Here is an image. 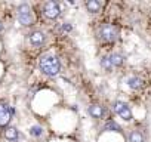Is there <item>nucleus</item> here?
<instances>
[{
  "label": "nucleus",
  "instance_id": "423d86ee",
  "mask_svg": "<svg viewBox=\"0 0 151 142\" xmlns=\"http://www.w3.org/2000/svg\"><path fill=\"white\" fill-rule=\"evenodd\" d=\"M113 110H114V113H116L117 115H120L124 121H130V120H132V111H130V108H129L127 104H124V102H122V101H116V102L113 104Z\"/></svg>",
  "mask_w": 151,
  "mask_h": 142
},
{
  "label": "nucleus",
  "instance_id": "6e6552de",
  "mask_svg": "<svg viewBox=\"0 0 151 142\" xmlns=\"http://www.w3.org/2000/svg\"><path fill=\"white\" fill-rule=\"evenodd\" d=\"M88 113H89V115L92 118H96V120L105 117V108L101 104H92V105H89L88 107Z\"/></svg>",
  "mask_w": 151,
  "mask_h": 142
},
{
  "label": "nucleus",
  "instance_id": "7ed1b4c3",
  "mask_svg": "<svg viewBox=\"0 0 151 142\" xmlns=\"http://www.w3.org/2000/svg\"><path fill=\"white\" fill-rule=\"evenodd\" d=\"M96 34L102 42L113 43L119 39V28L113 24H101L96 30Z\"/></svg>",
  "mask_w": 151,
  "mask_h": 142
},
{
  "label": "nucleus",
  "instance_id": "f03ea898",
  "mask_svg": "<svg viewBox=\"0 0 151 142\" xmlns=\"http://www.w3.org/2000/svg\"><path fill=\"white\" fill-rule=\"evenodd\" d=\"M17 19L22 27H30L34 24V15L33 9L28 3H21L17 8Z\"/></svg>",
  "mask_w": 151,
  "mask_h": 142
},
{
  "label": "nucleus",
  "instance_id": "4468645a",
  "mask_svg": "<svg viewBox=\"0 0 151 142\" xmlns=\"http://www.w3.org/2000/svg\"><path fill=\"white\" fill-rule=\"evenodd\" d=\"M28 130H30V135H31L33 138H40V136L45 133V129H43L40 124H34V126H31Z\"/></svg>",
  "mask_w": 151,
  "mask_h": 142
},
{
  "label": "nucleus",
  "instance_id": "a211bd4d",
  "mask_svg": "<svg viewBox=\"0 0 151 142\" xmlns=\"http://www.w3.org/2000/svg\"><path fill=\"white\" fill-rule=\"evenodd\" d=\"M3 28H5V25H3V22H2V21H0V33L3 31Z\"/></svg>",
  "mask_w": 151,
  "mask_h": 142
},
{
  "label": "nucleus",
  "instance_id": "f257e3e1",
  "mask_svg": "<svg viewBox=\"0 0 151 142\" xmlns=\"http://www.w3.org/2000/svg\"><path fill=\"white\" fill-rule=\"evenodd\" d=\"M39 70L46 77H56L61 73V62L53 53H43L39 58Z\"/></svg>",
  "mask_w": 151,
  "mask_h": 142
},
{
  "label": "nucleus",
  "instance_id": "9d476101",
  "mask_svg": "<svg viewBox=\"0 0 151 142\" xmlns=\"http://www.w3.org/2000/svg\"><path fill=\"white\" fill-rule=\"evenodd\" d=\"M85 6H86L88 12H91V14H98L102 9V3L98 2V0H88V2H85Z\"/></svg>",
  "mask_w": 151,
  "mask_h": 142
},
{
  "label": "nucleus",
  "instance_id": "f8f14e48",
  "mask_svg": "<svg viewBox=\"0 0 151 142\" xmlns=\"http://www.w3.org/2000/svg\"><path fill=\"white\" fill-rule=\"evenodd\" d=\"M127 85H129L130 89L138 90V89H141V87L144 86V80H142L141 77H138V76H132V77L127 79Z\"/></svg>",
  "mask_w": 151,
  "mask_h": 142
},
{
  "label": "nucleus",
  "instance_id": "1a4fd4ad",
  "mask_svg": "<svg viewBox=\"0 0 151 142\" xmlns=\"http://www.w3.org/2000/svg\"><path fill=\"white\" fill-rule=\"evenodd\" d=\"M3 135H5V138H6L8 141H11V142H17V141L21 138L19 130H18L17 127H14V126L6 127V129H5V132H3Z\"/></svg>",
  "mask_w": 151,
  "mask_h": 142
},
{
  "label": "nucleus",
  "instance_id": "ddd939ff",
  "mask_svg": "<svg viewBox=\"0 0 151 142\" xmlns=\"http://www.w3.org/2000/svg\"><path fill=\"white\" fill-rule=\"evenodd\" d=\"M102 130H105V132H122V127H120L114 120H108V121L104 124Z\"/></svg>",
  "mask_w": 151,
  "mask_h": 142
},
{
  "label": "nucleus",
  "instance_id": "2eb2a0df",
  "mask_svg": "<svg viewBox=\"0 0 151 142\" xmlns=\"http://www.w3.org/2000/svg\"><path fill=\"white\" fill-rule=\"evenodd\" d=\"M144 135L139 130H132L129 135V142H144Z\"/></svg>",
  "mask_w": 151,
  "mask_h": 142
},
{
  "label": "nucleus",
  "instance_id": "20e7f679",
  "mask_svg": "<svg viewBox=\"0 0 151 142\" xmlns=\"http://www.w3.org/2000/svg\"><path fill=\"white\" fill-rule=\"evenodd\" d=\"M27 42L34 49H39V47L45 46V43H46V34L42 30H31L27 34Z\"/></svg>",
  "mask_w": 151,
  "mask_h": 142
},
{
  "label": "nucleus",
  "instance_id": "f3484780",
  "mask_svg": "<svg viewBox=\"0 0 151 142\" xmlns=\"http://www.w3.org/2000/svg\"><path fill=\"white\" fill-rule=\"evenodd\" d=\"M71 30H73V25L70 22H62L61 24V31L62 33H70Z\"/></svg>",
  "mask_w": 151,
  "mask_h": 142
},
{
  "label": "nucleus",
  "instance_id": "39448f33",
  "mask_svg": "<svg viewBox=\"0 0 151 142\" xmlns=\"http://www.w3.org/2000/svg\"><path fill=\"white\" fill-rule=\"evenodd\" d=\"M42 9H43V15L46 18H49V19H56L61 15V12H62L61 5L58 2H53V0H50V2H45Z\"/></svg>",
  "mask_w": 151,
  "mask_h": 142
},
{
  "label": "nucleus",
  "instance_id": "0eeeda50",
  "mask_svg": "<svg viewBox=\"0 0 151 142\" xmlns=\"http://www.w3.org/2000/svg\"><path fill=\"white\" fill-rule=\"evenodd\" d=\"M12 107L0 102V127L2 129H6L9 127V123L12 120Z\"/></svg>",
  "mask_w": 151,
  "mask_h": 142
},
{
  "label": "nucleus",
  "instance_id": "9b49d317",
  "mask_svg": "<svg viewBox=\"0 0 151 142\" xmlns=\"http://www.w3.org/2000/svg\"><path fill=\"white\" fill-rule=\"evenodd\" d=\"M108 58H110V61H111V64H113V67H114V68L122 67V65L124 64V56H123L122 53L114 52V53H110V55H108Z\"/></svg>",
  "mask_w": 151,
  "mask_h": 142
},
{
  "label": "nucleus",
  "instance_id": "dca6fc26",
  "mask_svg": "<svg viewBox=\"0 0 151 142\" xmlns=\"http://www.w3.org/2000/svg\"><path fill=\"white\" fill-rule=\"evenodd\" d=\"M99 62H101V67H102L105 71H113V70H114V67H113V64H111L108 55H107V56H102Z\"/></svg>",
  "mask_w": 151,
  "mask_h": 142
}]
</instances>
